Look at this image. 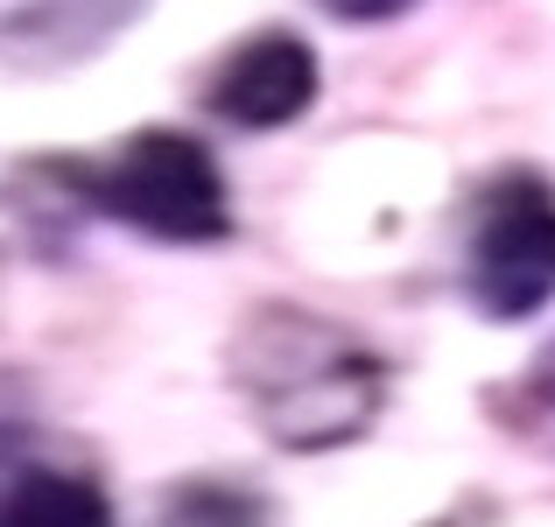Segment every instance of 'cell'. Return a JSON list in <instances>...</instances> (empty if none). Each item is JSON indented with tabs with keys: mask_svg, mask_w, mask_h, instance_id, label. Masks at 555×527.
<instances>
[{
	"mask_svg": "<svg viewBox=\"0 0 555 527\" xmlns=\"http://www.w3.org/2000/svg\"><path fill=\"white\" fill-rule=\"evenodd\" d=\"M317 99V56L302 36H254L218 64L211 106L232 127H288Z\"/></svg>",
	"mask_w": 555,
	"mask_h": 527,
	"instance_id": "cell-4",
	"label": "cell"
},
{
	"mask_svg": "<svg viewBox=\"0 0 555 527\" xmlns=\"http://www.w3.org/2000/svg\"><path fill=\"white\" fill-rule=\"evenodd\" d=\"M163 527H260V514H254V500H240L225 486H183L169 500Z\"/></svg>",
	"mask_w": 555,
	"mask_h": 527,
	"instance_id": "cell-6",
	"label": "cell"
},
{
	"mask_svg": "<svg viewBox=\"0 0 555 527\" xmlns=\"http://www.w3.org/2000/svg\"><path fill=\"white\" fill-rule=\"evenodd\" d=\"M324 14H338V22H393V14H408L415 0H317Z\"/></svg>",
	"mask_w": 555,
	"mask_h": 527,
	"instance_id": "cell-7",
	"label": "cell"
},
{
	"mask_svg": "<svg viewBox=\"0 0 555 527\" xmlns=\"http://www.w3.org/2000/svg\"><path fill=\"white\" fill-rule=\"evenodd\" d=\"M99 211H113L120 226L149 232V240H177V246H197V240H218L232 226V204H225V176L218 163L197 149L190 134H134L113 163H99L85 176Z\"/></svg>",
	"mask_w": 555,
	"mask_h": 527,
	"instance_id": "cell-2",
	"label": "cell"
},
{
	"mask_svg": "<svg viewBox=\"0 0 555 527\" xmlns=\"http://www.w3.org/2000/svg\"><path fill=\"white\" fill-rule=\"evenodd\" d=\"M240 387L274 444L324 450L373 422L379 365L338 324H317L302 310H260L240 331Z\"/></svg>",
	"mask_w": 555,
	"mask_h": 527,
	"instance_id": "cell-1",
	"label": "cell"
},
{
	"mask_svg": "<svg viewBox=\"0 0 555 527\" xmlns=\"http://www.w3.org/2000/svg\"><path fill=\"white\" fill-rule=\"evenodd\" d=\"M0 527H113V506L70 472H28L0 492Z\"/></svg>",
	"mask_w": 555,
	"mask_h": 527,
	"instance_id": "cell-5",
	"label": "cell"
},
{
	"mask_svg": "<svg viewBox=\"0 0 555 527\" xmlns=\"http://www.w3.org/2000/svg\"><path fill=\"white\" fill-rule=\"evenodd\" d=\"M542 380H548V387H555V351H548V359H542Z\"/></svg>",
	"mask_w": 555,
	"mask_h": 527,
	"instance_id": "cell-8",
	"label": "cell"
},
{
	"mask_svg": "<svg viewBox=\"0 0 555 527\" xmlns=\"http://www.w3.org/2000/svg\"><path fill=\"white\" fill-rule=\"evenodd\" d=\"M464 282L486 317H534L555 303V190L528 169L486 183L464 240Z\"/></svg>",
	"mask_w": 555,
	"mask_h": 527,
	"instance_id": "cell-3",
	"label": "cell"
}]
</instances>
